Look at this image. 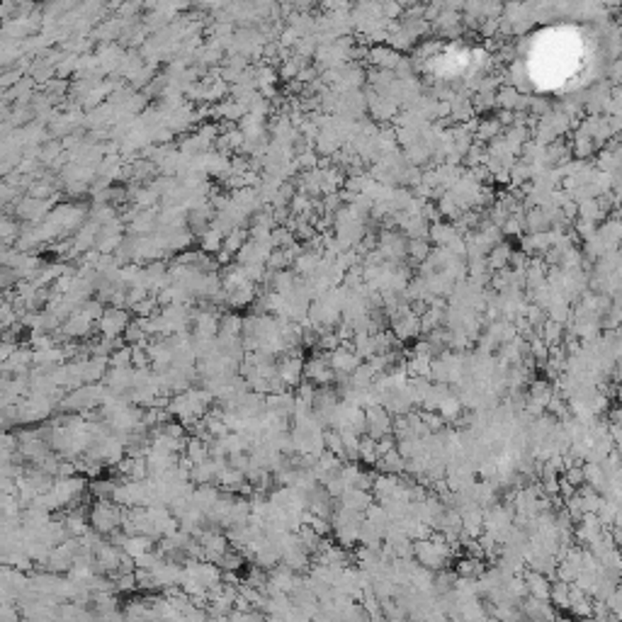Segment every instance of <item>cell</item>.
Returning <instances> with one entry per match:
<instances>
[{
  "mask_svg": "<svg viewBox=\"0 0 622 622\" xmlns=\"http://www.w3.org/2000/svg\"><path fill=\"white\" fill-rule=\"evenodd\" d=\"M362 413H364V435L372 437V440L392 435L394 416L382 406V403H374V406L362 408Z\"/></svg>",
  "mask_w": 622,
  "mask_h": 622,
  "instance_id": "cell-1",
  "label": "cell"
},
{
  "mask_svg": "<svg viewBox=\"0 0 622 622\" xmlns=\"http://www.w3.org/2000/svg\"><path fill=\"white\" fill-rule=\"evenodd\" d=\"M333 377L335 372L330 369L328 353H316L314 358L304 362V379L314 384V387H330Z\"/></svg>",
  "mask_w": 622,
  "mask_h": 622,
  "instance_id": "cell-2",
  "label": "cell"
},
{
  "mask_svg": "<svg viewBox=\"0 0 622 622\" xmlns=\"http://www.w3.org/2000/svg\"><path fill=\"white\" fill-rule=\"evenodd\" d=\"M277 379L287 387H296L304 379V360L299 358V353H287L285 358L277 362Z\"/></svg>",
  "mask_w": 622,
  "mask_h": 622,
  "instance_id": "cell-3",
  "label": "cell"
},
{
  "mask_svg": "<svg viewBox=\"0 0 622 622\" xmlns=\"http://www.w3.org/2000/svg\"><path fill=\"white\" fill-rule=\"evenodd\" d=\"M328 362H330V369H333L335 374H353L355 369L362 364V360L358 358V353L353 350V345H340L338 350L328 353Z\"/></svg>",
  "mask_w": 622,
  "mask_h": 622,
  "instance_id": "cell-4",
  "label": "cell"
},
{
  "mask_svg": "<svg viewBox=\"0 0 622 622\" xmlns=\"http://www.w3.org/2000/svg\"><path fill=\"white\" fill-rule=\"evenodd\" d=\"M372 503H374L372 491H362V489H345V494L338 498L340 508L355 510V513H362V515H364V510H367Z\"/></svg>",
  "mask_w": 622,
  "mask_h": 622,
  "instance_id": "cell-5",
  "label": "cell"
},
{
  "mask_svg": "<svg viewBox=\"0 0 622 622\" xmlns=\"http://www.w3.org/2000/svg\"><path fill=\"white\" fill-rule=\"evenodd\" d=\"M520 578L525 583V593L528 598H535V600H547L549 598V581L542 576V573H535L530 569H523L520 571Z\"/></svg>",
  "mask_w": 622,
  "mask_h": 622,
  "instance_id": "cell-6",
  "label": "cell"
},
{
  "mask_svg": "<svg viewBox=\"0 0 622 622\" xmlns=\"http://www.w3.org/2000/svg\"><path fill=\"white\" fill-rule=\"evenodd\" d=\"M554 392H557V389H554L552 382H547V379H532V382L528 384V392L525 394H528L530 403H535V406L544 411V406H547L549 398L554 396Z\"/></svg>",
  "mask_w": 622,
  "mask_h": 622,
  "instance_id": "cell-7",
  "label": "cell"
},
{
  "mask_svg": "<svg viewBox=\"0 0 622 622\" xmlns=\"http://www.w3.org/2000/svg\"><path fill=\"white\" fill-rule=\"evenodd\" d=\"M369 63H374V68H382V71H394L396 63L401 61V53L394 51L389 47H372L367 51Z\"/></svg>",
  "mask_w": 622,
  "mask_h": 622,
  "instance_id": "cell-8",
  "label": "cell"
},
{
  "mask_svg": "<svg viewBox=\"0 0 622 622\" xmlns=\"http://www.w3.org/2000/svg\"><path fill=\"white\" fill-rule=\"evenodd\" d=\"M126 326H129V321H126V314L121 309H110L107 314H102V319H100V328L107 338L126 330Z\"/></svg>",
  "mask_w": 622,
  "mask_h": 622,
  "instance_id": "cell-9",
  "label": "cell"
},
{
  "mask_svg": "<svg viewBox=\"0 0 622 622\" xmlns=\"http://www.w3.org/2000/svg\"><path fill=\"white\" fill-rule=\"evenodd\" d=\"M379 469V474H394V476H401L403 469H406V460H403L401 455H398L396 450L387 452V455H382L377 460V464H374Z\"/></svg>",
  "mask_w": 622,
  "mask_h": 622,
  "instance_id": "cell-10",
  "label": "cell"
},
{
  "mask_svg": "<svg viewBox=\"0 0 622 622\" xmlns=\"http://www.w3.org/2000/svg\"><path fill=\"white\" fill-rule=\"evenodd\" d=\"M569 591H571V583H564V581H549V598L547 600L552 603L554 610H566L569 607Z\"/></svg>",
  "mask_w": 622,
  "mask_h": 622,
  "instance_id": "cell-11",
  "label": "cell"
},
{
  "mask_svg": "<svg viewBox=\"0 0 622 622\" xmlns=\"http://www.w3.org/2000/svg\"><path fill=\"white\" fill-rule=\"evenodd\" d=\"M484 571H486L484 559H474V557H462L455 566V573L460 578H479Z\"/></svg>",
  "mask_w": 622,
  "mask_h": 622,
  "instance_id": "cell-12",
  "label": "cell"
},
{
  "mask_svg": "<svg viewBox=\"0 0 622 622\" xmlns=\"http://www.w3.org/2000/svg\"><path fill=\"white\" fill-rule=\"evenodd\" d=\"M379 455H377V440H372V437L362 435V440H360L358 445V462H362V464H377Z\"/></svg>",
  "mask_w": 622,
  "mask_h": 622,
  "instance_id": "cell-13",
  "label": "cell"
},
{
  "mask_svg": "<svg viewBox=\"0 0 622 622\" xmlns=\"http://www.w3.org/2000/svg\"><path fill=\"white\" fill-rule=\"evenodd\" d=\"M562 479L566 481L569 486H573V489H581L583 486V464L566 466V469L562 471Z\"/></svg>",
  "mask_w": 622,
  "mask_h": 622,
  "instance_id": "cell-14",
  "label": "cell"
},
{
  "mask_svg": "<svg viewBox=\"0 0 622 622\" xmlns=\"http://www.w3.org/2000/svg\"><path fill=\"white\" fill-rule=\"evenodd\" d=\"M605 605H607V610H610L612 615L620 617V612H622V593H620V588H615V591H612L610 596H607Z\"/></svg>",
  "mask_w": 622,
  "mask_h": 622,
  "instance_id": "cell-15",
  "label": "cell"
},
{
  "mask_svg": "<svg viewBox=\"0 0 622 622\" xmlns=\"http://www.w3.org/2000/svg\"><path fill=\"white\" fill-rule=\"evenodd\" d=\"M576 622H593L591 617H583V620H576Z\"/></svg>",
  "mask_w": 622,
  "mask_h": 622,
  "instance_id": "cell-16",
  "label": "cell"
}]
</instances>
